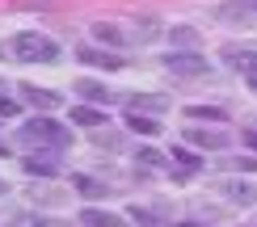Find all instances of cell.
<instances>
[{"mask_svg": "<svg viewBox=\"0 0 257 227\" xmlns=\"http://www.w3.org/2000/svg\"><path fill=\"white\" fill-rule=\"evenodd\" d=\"M5 55L17 63H51V59H59V47L47 34H17L5 42Z\"/></svg>", "mask_w": 257, "mask_h": 227, "instance_id": "6da1fadb", "label": "cell"}, {"mask_svg": "<svg viewBox=\"0 0 257 227\" xmlns=\"http://www.w3.org/2000/svg\"><path fill=\"white\" fill-rule=\"evenodd\" d=\"M21 143H30V147H68L72 143V135H68V126H59V122H26L21 126Z\"/></svg>", "mask_w": 257, "mask_h": 227, "instance_id": "7a4b0ae2", "label": "cell"}, {"mask_svg": "<svg viewBox=\"0 0 257 227\" xmlns=\"http://www.w3.org/2000/svg\"><path fill=\"white\" fill-rule=\"evenodd\" d=\"M165 68L177 72V76H202V72H207V59H202V55H181V51H177V55L165 59Z\"/></svg>", "mask_w": 257, "mask_h": 227, "instance_id": "3957f363", "label": "cell"}, {"mask_svg": "<svg viewBox=\"0 0 257 227\" xmlns=\"http://www.w3.org/2000/svg\"><path fill=\"white\" fill-rule=\"evenodd\" d=\"M223 189H228V202H240V206H253L257 202V185L253 181H228Z\"/></svg>", "mask_w": 257, "mask_h": 227, "instance_id": "277c9868", "label": "cell"}, {"mask_svg": "<svg viewBox=\"0 0 257 227\" xmlns=\"http://www.w3.org/2000/svg\"><path fill=\"white\" fill-rule=\"evenodd\" d=\"M80 223L84 227H122V219H118V214H110V210H84Z\"/></svg>", "mask_w": 257, "mask_h": 227, "instance_id": "5b68a950", "label": "cell"}, {"mask_svg": "<svg viewBox=\"0 0 257 227\" xmlns=\"http://www.w3.org/2000/svg\"><path fill=\"white\" fill-rule=\"evenodd\" d=\"M232 68L244 72L249 80H257V51H232Z\"/></svg>", "mask_w": 257, "mask_h": 227, "instance_id": "8992f818", "label": "cell"}, {"mask_svg": "<svg viewBox=\"0 0 257 227\" xmlns=\"http://www.w3.org/2000/svg\"><path fill=\"white\" fill-rule=\"evenodd\" d=\"M165 105H169V97H131V101H126V110H131V114H156V110H165Z\"/></svg>", "mask_w": 257, "mask_h": 227, "instance_id": "52a82bcc", "label": "cell"}, {"mask_svg": "<svg viewBox=\"0 0 257 227\" xmlns=\"http://www.w3.org/2000/svg\"><path fill=\"white\" fill-rule=\"evenodd\" d=\"M190 139H194V143H202V147H228V135L223 131H190Z\"/></svg>", "mask_w": 257, "mask_h": 227, "instance_id": "ba28073f", "label": "cell"}, {"mask_svg": "<svg viewBox=\"0 0 257 227\" xmlns=\"http://www.w3.org/2000/svg\"><path fill=\"white\" fill-rule=\"evenodd\" d=\"M72 122H80V126H101L105 118H101V110H93V105H76V110H72Z\"/></svg>", "mask_w": 257, "mask_h": 227, "instance_id": "9c48e42d", "label": "cell"}, {"mask_svg": "<svg viewBox=\"0 0 257 227\" xmlns=\"http://www.w3.org/2000/svg\"><path fill=\"white\" fill-rule=\"evenodd\" d=\"M76 93L84 97V101H110V93H105L97 80H80V84H76Z\"/></svg>", "mask_w": 257, "mask_h": 227, "instance_id": "30bf717a", "label": "cell"}, {"mask_svg": "<svg viewBox=\"0 0 257 227\" xmlns=\"http://www.w3.org/2000/svg\"><path fill=\"white\" fill-rule=\"evenodd\" d=\"M173 172L177 177H190V172H198V156H190V151H173Z\"/></svg>", "mask_w": 257, "mask_h": 227, "instance_id": "8fae6325", "label": "cell"}, {"mask_svg": "<svg viewBox=\"0 0 257 227\" xmlns=\"http://www.w3.org/2000/svg\"><path fill=\"white\" fill-rule=\"evenodd\" d=\"M26 101L42 105V110H55V105H59V97H55V93H42V89H30V84H26Z\"/></svg>", "mask_w": 257, "mask_h": 227, "instance_id": "7c38bea8", "label": "cell"}, {"mask_svg": "<svg viewBox=\"0 0 257 227\" xmlns=\"http://www.w3.org/2000/svg\"><path fill=\"white\" fill-rule=\"evenodd\" d=\"M76 189L84 193V198H105V193H110L101 181H93V177H76Z\"/></svg>", "mask_w": 257, "mask_h": 227, "instance_id": "4fadbf2b", "label": "cell"}, {"mask_svg": "<svg viewBox=\"0 0 257 227\" xmlns=\"http://www.w3.org/2000/svg\"><path fill=\"white\" fill-rule=\"evenodd\" d=\"M76 59H84V63H97V68H118V59H114V55H101V51H80Z\"/></svg>", "mask_w": 257, "mask_h": 227, "instance_id": "5bb4252c", "label": "cell"}, {"mask_svg": "<svg viewBox=\"0 0 257 227\" xmlns=\"http://www.w3.org/2000/svg\"><path fill=\"white\" fill-rule=\"evenodd\" d=\"M131 126L139 135H156L160 131V122H152V118H144V114H131Z\"/></svg>", "mask_w": 257, "mask_h": 227, "instance_id": "9a60e30c", "label": "cell"}, {"mask_svg": "<svg viewBox=\"0 0 257 227\" xmlns=\"http://www.w3.org/2000/svg\"><path fill=\"white\" fill-rule=\"evenodd\" d=\"M173 42H186V47H194L198 42V30H190V26H181V30H173V34H169Z\"/></svg>", "mask_w": 257, "mask_h": 227, "instance_id": "2e32d148", "label": "cell"}, {"mask_svg": "<svg viewBox=\"0 0 257 227\" xmlns=\"http://www.w3.org/2000/svg\"><path fill=\"white\" fill-rule=\"evenodd\" d=\"M26 168H30V172H47V177L55 172V164H51V160H26Z\"/></svg>", "mask_w": 257, "mask_h": 227, "instance_id": "e0dca14e", "label": "cell"}, {"mask_svg": "<svg viewBox=\"0 0 257 227\" xmlns=\"http://www.w3.org/2000/svg\"><path fill=\"white\" fill-rule=\"evenodd\" d=\"M17 114V101L13 97H0V118H13Z\"/></svg>", "mask_w": 257, "mask_h": 227, "instance_id": "ac0fdd59", "label": "cell"}, {"mask_svg": "<svg viewBox=\"0 0 257 227\" xmlns=\"http://www.w3.org/2000/svg\"><path fill=\"white\" fill-rule=\"evenodd\" d=\"M139 160H148V164H156V160H160V151H156V147H144V151H139Z\"/></svg>", "mask_w": 257, "mask_h": 227, "instance_id": "d6986e66", "label": "cell"}, {"mask_svg": "<svg viewBox=\"0 0 257 227\" xmlns=\"http://www.w3.org/2000/svg\"><path fill=\"white\" fill-rule=\"evenodd\" d=\"M13 227H47V223H38V219H17Z\"/></svg>", "mask_w": 257, "mask_h": 227, "instance_id": "ffe728a7", "label": "cell"}, {"mask_svg": "<svg viewBox=\"0 0 257 227\" xmlns=\"http://www.w3.org/2000/svg\"><path fill=\"white\" fill-rule=\"evenodd\" d=\"M244 139H249V143H253V147H257V135H244Z\"/></svg>", "mask_w": 257, "mask_h": 227, "instance_id": "44dd1931", "label": "cell"}, {"mask_svg": "<svg viewBox=\"0 0 257 227\" xmlns=\"http://www.w3.org/2000/svg\"><path fill=\"white\" fill-rule=\"evenodd\" d=\"M5 189H9V185H5V181H0V193H5Z\"/></svg>", "mask_w": 257, "mask_h": 227, "instance_id": "7402d4cb", "label": "cell"}, {"mask_svg": "<svg viewBox=\"0 0 257 227\" xmlns=\"http://www.w3.org/2000/svg\"><path fill=\"white\" fill-rule=\"evenodd\" d=\"M0 156H5V143H0Z\"/></svg>", "mask_w": 257, "mask_h": 227, "instance_id": "603a6c76", "label": "cell"}, {"mask_svg": "<svg viewBox=\"0 0 257 227\" xmlns=\"http://www.w3.org/2000/svg\"><path fill=\"white\" fill-rule=\"evenodd\" d=\"M249 5H253V9H257V0H249Z\"/></svg>", "mask_w": 257, "mask_h": 227, "instance_id": "cb8c5ba5", "label": "cell"}, {"mask_svg": "<svg viewBox=\"0 0 257 227\" xmlns=\"http://www.w3.org/2000/svg\"><path fill=\"white\" fill-rule=\"evenodd\" d=\"M186 227H194V223H186Z\"/></svg>", "mask_w": 257, "mask_h": 227, "instance_id": "d4e9b609", "label": "cell"}, {"mask_svg": "<svg viewBox=\"0 0 257 227\" xmlns=\"http://www.w3.org/2000/svg\"><path fill=\"white\" fill-rule=\"evenodd\" d=\"M253 84H257V80H253Z\"/></svg>", "mask_w": 257, "mask_h": 227, "instance_id": "484cf974", "label": "cell"}]
</instances>
